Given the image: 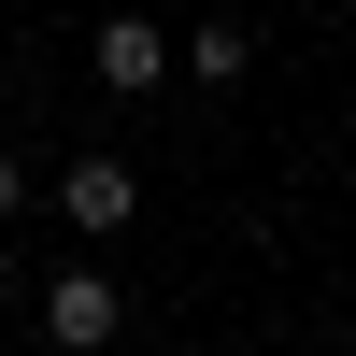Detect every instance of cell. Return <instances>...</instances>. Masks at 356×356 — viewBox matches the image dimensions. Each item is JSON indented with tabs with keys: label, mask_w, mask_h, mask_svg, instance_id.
I'll list each match as a JSON object with an SVG mask.
<instances>
[{
	"label": "cell",
	"mask_w": 356,
	"mask_h": 356,
	"mask_svg": "<svg viewBox=\"0 0 356 356\" xmlns=\"http://www.w3.org/2000/svg\"><path fill=\"white\" fill-rule=\"evenodd\" d=\"M29 314H43V342H57V356H100L114 328H129V285H114V271H57Z\"/></svg>",
	"instance_id": "obj_1"
},
{
	"label": "cell",
	"mask_w": 356,
	"mask_h": 356,
	"mask_svg": "<svg viewBox=\"0 0 356 356\" xmlns=\"http://www.w3.org/2000/svg\"><path fill=\"white\" fill-rule=\"evenodd\" d=\"M171 57H186V43H171L157 15H100V29H86V72H100L114 100H143V86H171Z\"/></svg>",
	"instance_id": "obj_2"
},
{
	"label": "cell",
	"mask_w": 356,
	"mask_h": 356,
	"mask_svg": "<svg viewBox=\"0 0 356 356\" xmlns=\"http://www.w3.org/2000/svg\"><path fill=\"white\" fill-rule=\"evenodd\" d=\"M57 214H72L86 243H114V228L143 214V171H129V157H72V171H57Z\"/></svg>",
	"instance_id": "obj_3"
},
{
	"label": "cell",
	"mask_w": 356,
	"mask_h": 356,
	"mask_svg": "<svg viewBox=\"0 0 356 356\" xmlns=\"http://www.w3.org/2000/svg\"><path fill=\"white\" fill-rule=\"evenodd\" d=\"M243 72H257V29L200 15V29H186V86H243Z\"/></svg>",
	"instance_id": "obj_4"
},
{
	"label": "cell",
	"mask_w": 356,
	"mask_h": 356,
	"mask_svg": "<svg viewBox=\"0 0 356 356\" xmlns=\"http://www.w3.org/2000/svg\"><path fill=\"white\" fill-rule=\"evenodd\" d=\"M0 214H29V157H0Z\"/></svg>",
	"instance_id": "obj_5"
}]
</instances>
